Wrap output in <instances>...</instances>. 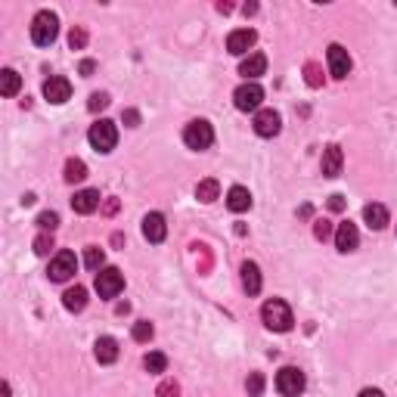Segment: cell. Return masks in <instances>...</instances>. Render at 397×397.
<instances>
[{"mask_svg": "<svg viewBox=\"0 0 397 397\" xmlns=\"http://www.w3.org/2000/svg\"><path fill=\"white\" fill-rule=\"evenodd\" d=\"M261 320H264L267 329L273 332H289L292 323H295V317H292V307L286 304L283 298H270L264 307H261Z\"/></svg>", "mask_w": 397, "mask_h": 397, "instance_id": "obj_1", "label": "cell"}, {"mask_svg": "<svg viewBox=\"0 0 397 397\" xmlns=\"http://www.w3.org/2000/svg\"><path fill=\"white\" fill-rule=\"evenodd\" d=\"M56 37H59V19H56V12L41 10L31 19V41H35L37 47H50Z\"/></svg>", "mask_w": 397, "mask_h": 397, "instance_id": "obj_2", "label": "cell"}, {"mask_svg": "<svg viewBox=\"0 0 397 397\" xmlns=\"http://www.w3.org/2000/svg\"><path fill=\"white\" fill-rule=\"evenodd\" d=\"M87 140H91V146H93L97 152H112L115 143H118V127H115V121L100 118L97 124H91V133H87Z\"/></svg>", "mask_w": 397, "mask_h": 397, "instance_id": "obj_3", "label": "cell"}, {"mask_svg": "<svg viewBox=\"0 0 397 397\" xmlns=\"http://www.w3.org/2000/svg\"><path fill=\"white\" fill-rule=\"evenodd\" d=\"M183 143L190 146V149H196V152H202V149H208L211 143H214V127L208 124V121H190L187 124V131H183Z\"/></svg>", "mask_w": 397, "mask_h": 397, "instance_id": "obj_4", "label": "cell"}, {"mask_svg": "<svg viewBox=\"0 0 397 397\" xmlns=\"http://www.w3.org/2000/svg\"><path fill=\"white\" fill-rule=\"evenodd\" d=\"M233 102L239 112H261V102H264V87L255 84V81H246L242 87H236Z\"/></svg>", "mask_w": 397, "mask_h": 397, "instance_id": "obj_5", "label": "cell"}, {"mask_svg": "<svg viewBox=\"0 0 397 397\" xmlns=\"http://www.w3.org/2000/svg\"><path fill=\"white\" fill-rule=\"evenodd\" d=\"M75 270H78L75 252H56L53 261H50V267H47V277L53 279V283H66V279L75 277Z\"/></svg>", "mask_w": 397, "mask_h": 397, "instance_id": "obj_6", "label": "cell"}, {"mask_svg": "<svg viewBox=\"0 0 397 397\" xmlns=\"http://www.w3.org/2000/svg\"><path fill=\"white\" fill-rule=\"evenodd\" d=\"M304 373H301L298 367H283L277 373V391L283 397H298L301 391H304Z\"/></svg>", "mask_w": 397, "mask_h": 397, "instance_id": "obj_7", "label": "cell"}, {"mask_svg": "<svg viewBox=\"0 0 397 397\" xmlns=\"http://www.w3.org/2000/svg\"><path fill=\"white\" fill-rule=\"evenodd\" d=\"M124 289V273L118 270V267H102V270L97 273V292L100 298H115L118 292Z\"/></svg>", "mask_w": 397, "mask_h": 397, "instance_id": "obj_8", "label": "cell"}, {"mask_svg": "<svg viewBox=\"0 0 397 397\" xmlns=\"http://www.w3.org/2000/svg\"><path fill=\"white\" fill-rule=\"evenodd\" d=\"M326 62H329V75L332 78H348L351 75V56H348V50L342 47V44H332L329 50H326Z\"/></svg>", "mask_w": 397, "mask_h": 397, "instance_id": "obj_9", "label": "cell"}, {"mask_svg": "<svg viewBox=\"0 0 397 397\" xmlns=\"http://www.w3.org/2000/svg\"><path fill=\"white\" fill-rule=\"evenodd\" d=\"M255 41H258V31L255 28H236V31H230V37H227V50L233 56H246L248 50L255 47Z\"/></svg>", "mask_w": 397, "mask_h": 397, "instance_id": "obj_10", "label": "cell"}, {"mask_svg": "<svg viewBox=\"0 0 397 397\" xmlns=\"http://www.w3.org/2000/svg\"><path fill=\"white\" fill-rule=\"evenodd\" d=\"M279 127H283V118H279L277 109H261L255 115V133L258 137H277Z\"/></svg>", "mask_w": 397, "mask_h": 397, "instance_id": "obj_11", "label": "cell"}, {"mask_svg": "<svg viewBox=\"0 0 397 397\" xmlns=\"http://www.w3.org/2000/svg\"><path fill=\"white\" fill-rule=\"evenodd\" d=\"M342 165H344V152L342 146H326L323 149V158H320V171H323V177H338L342 174Z\"/></svg>", "mask_w": 397, "mask_h": 397, "instance_id": "obj_12", "label": "cell"}, {"mask_svg": "<svg viewBox=\"0 0 397 397\" xmlns=\"http://www.w3.org/2000/svg\"><path fill=\"white\" fill-rule=\"evenodd\" d=\"M44 97L53 102V106L66 102L68 97H72V84H68V78H59V75L47 78V81H44Z\"/></svg>", "mask_w": 397, "mask_h": 397, "instance_id": "obj_13", "label": "cell"}, {"mask_svg": "<svg viewBox=\"0 0 397 397\" xmlns=\"http://www.w3.org/2000/svg\"><path fill=\"white\" fill-rule=\"evenodd\" d=\"M143 236L149 242H165V236H168V223H165V214H158V211H149V214L143 217Z\"/></svg>", "mask_w": 397, "mask_h": 397, "instance_id": "obj_14", "label": "cell"}, {"mask_svg": "<svg viewBox=\"0 0 397 397\" xmlns=\"http://www.w3.org/2000/svg\"><path fill=\"white\" fill-rule=\"evenodd\" d=\"M360 246V233H357V227L351 221H344V223H338V230H335V248L338 252H354V248Z\"/></svg>", "mask_w": 397, "mask_h": 397, "instance_id": "obj_15", "label": "cell"}, {"mask_svg": "<svg viewBox=\"0 0 397 397\" xmlns=\"http://www.w3.org/2000/svg\"><path fill=\"white\" fill-rule=\"evenodd\" d=\"M72 208L78 214H93L100 208V190H81V193H75Z\"/></svg>", "mask_w": 397, "mask_h": 397, "instance_id": "obj_16", "label": "cell"}, {"mask_svg": "<svg viewBox=\"0 0 397 397\" xmlns=\"http://www.w3.org/2000/svg\"><path fill=\"white\" fill-rule=\"evenodd\" d=\"M264 72H267V56L264 53H248L246 59L239 62V75H246V78H261Z\"/></svg>", "mask_w": 397, "mask_h": 397, "instance_id": "obj_17", "label": "cell"}, {"mask_svg": "<svg viewBox=\"0 0 397 397\" xmlns=\"http://www.w3.org/2000/svg\"><path fill=\"white\" fill-rule=\"evenodd\" d=\"M93 354H97L100 363H115L118 360V342H115L112 335H102V338H97V344H93Z\"/></svg>", "mask_w": 397, "mask_h": 397, "instance_id": "obj_18", "label": "cell"}, {"mask_svg": "<svg viewBox=\"0 0 397 397\" xmlns=\"http://www.w3.org/2000/svg\"><path fill=\"white\" fill-rule=\"evenodd\" d=\"M242 289H246L248 295H258L261 292V267L255 264V261L242 264Z\"/></svg>", "mask_w": 397, "mask_h": 397, "instance_id": "obj_19", "label": "cell"}, {"mask_svg": "<svg viewBox=\"0 0 397 397\" xmlns=\"http://www.w3.org/2000/svg\"><path fill=\"white\" fill-rule=\"evenodd\" d=\"M227 208L233 211V214H242V211L252 208V193H248L246 187H233L227 193Z\"/></svg>", "mask_w": 397, "mask_h": 397, "instance_id": "obj_20", "label": "cell"}, {"mask_svg": "<svg viewBox=\"0 0 397 397\" xmlns=\"http://www.w3.org/2000/svg\"><path fill=\"white\" fill-rule=\"evenodd\" d=\"M363 221L369 223V230H385L388 227V208L379 202L367 205V208H363Z\"/></svg>", "mask_w": 397, "mask_h": 397, "instance_id": "obj_21", "label": "cell"}, {"mask_svg": "<svg viewBox=\"0 0 397 397\" xmlns=\"http://www.w3.org/2000/svg\"><path fill=\"white\" fill-rule=\"evenodd\" d=\"M62 304H66V311L81 313L87 307V289H84V286H72V289L62 295Z\"/></svg>", "mask_w": 397, "mask_h": 397, "instance_id": "obj_22", "label": "cell"}, {"mask_svg": "<svg viewBox=\"0 0 397 397\" xmlns=\"http://www.w3.org/2000/svg\"><path fill=\"white\" fill-rule=\"evenodd\" d=\"M19 87H22V78H19L12 68H3V72H0V93H3V97H16Z\"/></svg>", "mask_w": 397, "mask_h": 397, "instance_id": "obj_23", "label": "cell"}, {"mask_svg": "<svg viewBox=\"0 0 397 397\" xmlns=\"http://www.w3.org/2000/svg\"><path fill=\"white\" fill-rule=\"evenodd\" d=\"M221 196V183L214 181V177H208V181H198V187H196V198L198 202H214V198Z\"/></svg>", "mask_w": 397, "mask_h": 397, "instance_id": "obj_24", "label": "cell"}, {"mask_svg": "<svg viewBox=\"0 0 397 397\" xmlns=\"http://www.w3.org/2000/svg\"><path fill=\"white\" fill-rule=\"evenodd\" d=\"M143 367H146V373L158 376V373H165V369H168V357H165L162 351H149V354L143 357Z\"/></svg>", "mask_w": 397, "mask_h": 397, "instance_id": "obj_25", "label": "cell"}, {"mask_svg": "<svg viewBox=\"0 0 397 397\" xmlns=\"http://www.w3.org/2000/svg\"><path fill=\"white\" fill-rule=\"evenodd\" d=\"M87 177V165L81 158H68L66 162V183H81Z\"/></svg>", "mask_w": 397, "mask_h": 397, "instance_id": "obj_26", "label": "cell"}, {"mask_svg": "<svg viewBox=\"0 0 397 397\" xmlns=\"http://www.w3.org/2000/svg\"><path fill=\"white\" fill-rule=\"evenodd\" d=\"M102 264H106V252L97 248V246H91L84 252V267H87V270H102Z\"/></svg>", "mask_w": 397, "mask_h": 397, "instance_id": "obj_27", "label": "cell"}, {"mask_svg": "<svg viewBox=\"0 0 397 397\" xmlns=\"http://www.w3.org/2000/svg\"><path fill=\"white\" fill-rule=\"evenodd\" d=\"M313 236H317L320 242L332 239V236H335V227H332V221H326V217H320V221H313Z\"/></svg>", "mask_w": 397, "mask_h": 397, "instance_id": "obj_28", "label": "cell"}, {"mask_svg": "<svg viewBox=\"0 0 397 397\" xmlns=\"http://www.w3.org/2000/svg\"><path fill=\"white\" fill-rule=\"evenodd\" d=\"M152 335H156V329H152L149 320H140V323H133V342H149Z\"/></svg>", "mask_w": 397, "mask_h": 397, "instance_id": "obj_29", "label": "cell"}, {"mask_svg": "<svg viewBox=\"0 0 397 397\" xmlns=\"http://www.w3.org/2000/svg\"><path fill=\"white\" fill-rule=\"evenodd\" d=\"M53 248H56V246H53V236H50V233H41V236L35 239V255H41V258H47Z\"/></svg>", "mask_w": 397, "mask_h": 397, "instance_id": "obj_30", "label": "cell"}, {"mask_svg": "<svg viewBox=\"0 0 397 397\" xmlns=\"http://www.w3.org/2000/svg\"><path fill=\"white\" fill-rule=\"evenodd\" d=\"M246 388H248V397H261V394H264V376L252 373V376H248V382H246Z\"/></svg>", "mask_w": 397, "mask_h": 397, "instance_id": "obj_31", "label": "cell"}, {"mask_svg": "<svg viewBox=\"0 0 397 397\" xmlns=\"http://www.w3.org/2000/svg\"><path fill=\"white\" fill-rule=\"evenodd\" d=\"M37 227L53 233V230L59 227V214H56V211H44V214H37Z\"/></svg>", "mask_w": 397, "mask_h": 397, "instance_id": "obj_32", "label": "cell"}, {"mask_svg": "<svg viewBox=\"0 0 397 397\" xmlns=\"http://www.w3.org/2000/svg\"><path fill=\"white\" fill-rule=\"evenodd\" d=\"M304 75H307V84H311V87H320V84H323V68H320L317 62H307V66H304Z\"/></svg>", "mask_w": 397, "mask_h": 397, "instance_id": "obj_33", "label": "cell"}, {"mask_svg": "<svg viewBox=\"0 0 397 397\" xmlns=\"http://www.w3.org/2000/svg\"><path fill=\"white\" fill-rule=\"evenodd\" d=\"M68 47H72V50H84L87 47V31L84 28H72V35H68Z\"/></svg>", "mask_w": 397, "mask_h": 397, "instance_id": "obj_34", "label": "cell"}, {"mask_svg": "<svg viewBox=\"0 0 397 397\" xmlns=\"http://www.w3.org/2000/svg\"><path fill=\"white\" fill-rule=\"evenodd\" d=\"M156 397H181V385H177L174 379L162 382V385H158V391H156Z\"/></svg>", "mask_w": 397, "mask_h": 397, "instance_id": "obj_35", "label": "cell"}, {"mask_svg": "<svg viewBox=\"0 0 397 397\" xmlns=\"http://www.w3.org/2000/svg\"><path fill=\"white\" fill-rule=\"evenodd\" d=\"M106 106H109V93H93L91 102H87L91 112H100V109H106Z\"/></svg>", "mask_w": 397, "mask_h": 397, "instance_id": "obj_36", "label": "cell"}, {"mask_svg": "<svg viewBox=\"0 0 397 397\" xmlns=\"http://www.w3.org/2000/svg\"><path fill=\"white\" fill-rule=\"evenodd\" d=\"M344 208V196H329V211H342Z\"/></svg>", "mask_w": 397, "mask_h": 397, "instance_id": "obj_37", "label": "cell"}, {"mask_svg": "<svg viewBox=\"0 0 397 397\" xmlns=\"http://www.w3.org/2000/svg\"><path fill=\"white\" fill-rule=\"evenodd\" d=\"M124 121H127V127H137V124H140V112L127 109V112H124Z\"/></svg>", "mask_w": 397, "mask_h": 397, "instance_id": "obj_38", "label": "cell"}, {"mask_svg": "<svg viewBox=\"0 0 397 397\" xmlns=\"http://www.w3.org/2000/svg\"><path fill=\"white\" fill-rule=\"evenodd\" d=\"M102 211H106V214H115V211H118V198H106Z\"/></svg>", "mask_w": 397, "mask_h": 397, "instance_id": "obj_39", "label": "cell"}, {"mask_svg": "<svg viewBox=\"0 0 397 397\" xmlns=\"http://www.w3.org/2000/svg\"><path fill=\"white\" fill-rule=\"evenodd\" d=\"M93 68H97V66H93L91 59H84V62H81V75H84V78H91V75H93Z\"/></svg>", "mask_w": 397, "mask_h": 397, "instance_id": "obj_40", "label": "cell"}, {"mask_svg": "<svg viewBox=\"0 0 397 397\" xmlns=\"http://www.w3.org/2000/svg\"><path fill=\"white\" fill-rule=\"evenodd\" d=\"M357 397H385V394H382L379 388H363V391L357 394Z\"/></svg>", "mask_w": 397, "mask_h": 397, "instance_id": "obj_41", "label": "cell"}, {"mask_svg": "<svg viewBox=\"0 0 397 397\" xmlns=\"http://www.w3.org/2000/svg\"><path fill=\"white\" fill-rule=\"evenodd\" d=\"M242 12H246V16H255V12H258V3H246L242 6Z\"/></svg>", "mask_w": 397, "mask_h": 397, "instance_id": "obj_42", "label": "cell"}, {"mask_svg": "<svg viewBox=\"0 0 397 397\" xmlns=\"http://www.w3.org/2000/svg\"><path fill=\"white\" fill-rule=\"evenodd\" d=\"M217 12H233V3H217Z\"/></svg>", "mask_w": 397, "mask_h": 397, "instance_id": "obj_43", "label": "cell"}, {"mask_svg": "<svg viewBox=\"0 0 397 397\" xmlns=\"http://www.w3.org/2000/svg\"><path fill=\"white\" fill-rule=\"evenodd\" d=\"M0 397H10V382H3V385H0Z\"/></svg>", "mask_w": 397, "mask_h": 397, "instance_id": "obj_44", "label": "cell"}]
</instances>
